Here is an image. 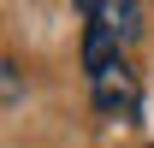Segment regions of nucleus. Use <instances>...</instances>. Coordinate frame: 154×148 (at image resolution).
Returning <instances> with one entry per match:
<instances>
[{
    "instance_id": "4",
    "label": "nucleus",
    "mask_w": 154,
    "mask_h": 148,
    "mask_svg": "<svg viewBox=\"0 0 154 148\" xmlns=\"http://www.w3.org/2000/svg\"><path fill=\"white\" fill-rule=\"evenodd\" d=\"M12 71H18V65H0V95H18V77Z\"/></svg>"
},
{
    "instance_id": "1",
    "label": "nucleus",
    "mask_w": 154,
    "mask_h": 148,
    "mask_svg": "<svg viewBox=\"0 0 154 148\" xmlns=\"http://www.w3.org/2000/svg\"><path fill=\"white\" fill-rule=\"evenodd\" d=\"M89 101H95V113H101V119L131 125L136 113H142V83H136L131 59H107L101 71H89Z\"/></svg>"
},
{
    "instance_id": "2",
    "label": "nucleus",
    "mask_w": 154,
    "mask_h": 148,
    "mask_svg": "<svg viewBox=\"0 0 154 148\" xmlns=\"http://www.w3.org/2000/svg\"><path fill=\"white\" fill-rule=\"evenodd\" d=\"M107 59H119V30H113V18H95V24H89V36H83V65L101 71Z\"/></svg>"
},
{
    "instance_id": "3",
    "label": "nucleus",
    "mask_w": 154,
    "mask_h": 148,
    "mask_svg": "<svg viewBox=\"0 0 154 148\" xmlns=\"http://www.w3.org/2000/svg\"><path fill=\"white\" fill-rule=\"evenodd\" d=\"M77 12H83V24H95V18H107V0H77Z\"/></svg>"
}]
</instances>
